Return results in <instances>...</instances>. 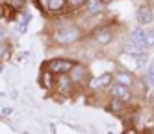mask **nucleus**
<instances>
[{
	"label": "nucleus",
	"instance_id": "f257e3e1",
	"mask_svg": "<svg viewBox=\"0 0 154 134\" xmlns=\"http://www.w3.org/2000/svg\"><path fill=\"white\" fill-rule=\"evenodd\" d=\"M79 38H81V31H79L77 27H74V25L65 27V29H61V31L56 34V40H57L59 43H63V45L74 43V41H77Z\"/></svg>",
	"mask_w": 154,
	"mask_h": 134
},
{
	"label": "nucleus",
	"instance_id": "f03ea898",
	"mask_svg": "<svg viewBox=\"0 0 154 134\" xmlns=\"http://www.w3.org/2000/svg\"><path fill=\"white\" fill-rule=\"evenodd\" d=\"M74 66H75V64H74L72 61H66V59H52V61L48 63V72H50V73H61V75H65V73H68Z\"/></svg>",
	"mask_w": 154,
	"mask_h": 134
},
{
	"label": "nucleus",
	"instance_id": "7ed1b4c3",
	"mask_svg": "<svg viewBox=\"0 0 154 134\" xmlns=\"http://www.w3.org/2000/svg\"><path fill=\"white\" fill-rule=\"evenodd\" d=\"M111 97L116 98V100H120V102H127V100H131V89L127 88V86H122V84H115L113 88H111Z\"/></svg>",
	"mask_w": 154,
	"mask_h": 134
},
{
	"label": "nucleus",
	"instance_id": "20e7f679",
	"mask_svg": "<svg viewBox=\"0 0 154 134\" xmlns=\"http://www.w3.org/2000/svg\"><path fill=\"white\" fill-rule=\"evenodd\" d=\"M131 43H133V46H134L136 50L145 48V46H147V32H145L143 29H136V31L133 32V36H131Z\"/></svg>",
	"mask_w": 154,
	"mask_h": 134
},
{
	"label": "nucleus",
	"instance_id": "39448f33",
	"mask_svg": "<svg viewBox=\"0 0 154 134\" xmlns=\"http://www.w3.org/2000/svg\"><path fill=\"white\" fill-rule=\"evenodd\" d=\"M136 18H138V22L143 23V25L151 23V22H152V11H151V7L142 5V7L138 9V13H136Z\"/></svg>",
	"mask_w": 154,
	"mask_h": 134
},
{
	"label": "nucleus",
	"instance_id": "423d86ee",
	"mask_svg": "<svg viewBox=\"0 0 154 134\" xmlns=\"http://www.w3.org/2000/svg\"><path fill=\"white\" fill-rule=\"evenodd\" d=\"M109 82H111V75H109V73H104V75H100V77H97V79H93V81L90 82V88H91V89H99V88L108 86Z\"/></svg>",
	"mask_w": 154,
	"mask_h": 134
},
{
	"label": "nucleus",
	"instance_id": "0eeeda50",
	"mask_svg": "<svg viewBox=\"0 0 154 134\" xmlns=\"http://www.w3.org/2000/svg\"><path fill=\"white\" fill-rule=\"evenodd\" d=\"M84 75H86V70H84L82 66H74V68L70 70V81H72V82H82Z\"/></svg>",
	"mask_w": 154,
	"mask_h": 134
},
{
	"label": "nucleus",
	"instance_id": "6e6552de",
	"mask_svg": "<svg viewBox=\"0 0 154 134\" xmlns=\"http://www.w3.org/2000/svg\"><path fill=\"white\" fill-rule=\"evenodd\" d=\"M102 11V0H88L86 2V13L88 14H97Z\"/></svg>",
	"mask_w": 154,
	"mask_h": 134
},
{
	"label": "nucleus",
	"instance_id": "1a4fd4ad",
	"mask_svg": "<svg viewBox=\"0 0 154 134\" xmlns=\"http://www.w3.org/2000/svg\"><path fill=\"white\" fill-rule=\"evenodd\" d=\"M43 4H45V7H47V9H50L52 13H57L59 9H63V7H65L66 0H43Z\"/></svg>",
	"mask_w": 154,
	"mask_h": 134
},
{
	"label": "nucleus",
	"instance_id": "9d476101",
	"mask_svg": "<svg viewBox=\"0 0 154 134\" xmlns=\"http://www.w3.org/2000/svg\"><path fill=\"white\" fill-rule=\"evenodd\" d=\"M116 81H118V84H122V86H127V88H129V84H133V79H131V75H129V73H125V72H120V73L116 75Z\"/></svg>",
	"mask_w": 154,
	"mask_h": 134
},
{
	"label": "nucleus",
	"instance_id": "9b49d317",
	"mask_svg": "<svg viewBox=\"0 0 154 134\" xmlns=\"http://www.w3.org/2000/svg\"><path fill=\"white\" fill-rule=\"evenodd\" d=\"M95 38H97V41H99V43H108V41L111 40V32H109V31H106V29H102V31H99V32H97V36H95Z\"/></svg>",
	"mask_w": 154,
	"mask_h": 134
},
{
	"label": "nucleus",
	"instance_id": "f8f14e48",
	"mask_svg": "<svg viewBox=\"0 0 154 134\" xmlns=\"http://www.w3.org/2000/svg\"><path fill=\"white\" fill-rule=\"evenodd\" d=\"M57 82H59V89H61V91H68V89H70V82H72V81H70L66 75H61Z\"/></svg>",
	"mask_w": 154,
	"mask_h": 134
},
{
	"label": "nucleus",
	"instance_id": "ddd939ff",
	"mask_svg": "<svg viewBox=\"0 0 154 134\" xmlns=\"http://www.w3.org/2000/svg\"><path fill=\"white\" fill-rule=\"evenodd\" d=\"M145 79H147V84L154 88V64H151V66L147 68V75H145Z\"/></svg>",
	"mask_w": 154,
	"mask_h": 134
},
{
	"label": "nucleus",
	"instance_id": "4468645a",
	"mask_svg": "<svg viewBox=\"0 0 154 134\" xmlns=\"http://www.w3.org/2000/svg\"><path fill=\"white\" fill-rule=\"evenodd\" d=\"M147 46H154V32H147Z\"/></svg>",
	"mask_w": 154,
	"mask_h": 134
},
{
	"label": "nucleus",
	"instance_id": "2eb2a0df",
	"mask_svg": "<svg viewBox=\"0 0 154 134\" xmlns=\"http://www.w3.org/2000/svg\"><path fill=\"white\" fill-rule=\"evenodd\" d=\"M70 2H72V5H81V4H84L88 0H70Z\"/></svg>",
	"mask_w": 154,
	"mask_h": 134
},
{
	"label": "nucleus",
	"instance_id": "dca6fc26",
	"mask_svg": "<svg viewBox=\"0 0 154 134\" xmlns=\"http://www.w3.org/2000/svg\"><path fill=\"white\" fill-rule=\"evenodd\" d=\"M125 134H142V133H138V131H134V129H129V131H125Z\"/></svg>",
	"mask_w": 154,
	"mask_h": 134
},
{
	"label": "nucleus",
	"instance_id": "f3484780",
	"mask_svg": "<svg viewBox=\"0 0 154 134\" xmlns=\"http://www.w3.org/2000/svg\"><path fill=\"white\" fill-rule=\"evenodd\" d=\"M13 2H14V5H22L23 4V0H13Z\"/></svg>",
	"mask_w": 154,
	"mask_h": 134
}]
</instances>
